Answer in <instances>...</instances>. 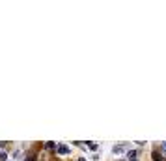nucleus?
I'll return each instance as SVG.
<instances>
[{
    "label": "nucleus",
    "mask_w": 166,
    "mask_h": 161,
    "mask_svg": "<svg viewBox=\"0 0 166 161\" xmlns=\"http://www.w3.org/2000/svg\"><path fill=\"white\" fill-rule=\"evenodd\" d=\"M56 150H58V154H62V156L69 154V148H67V146H63V144H58V146H56Z\"/></svg>",
    "instance_id": "obj_1"
},
{
    "label": "nucleus",
    "mask_w": 166,
    "mask_h": 161,
    "mask_svg": "<svg viewBox=\"0 0 166 161\" xmlns=\"http://www.w3.org/2000/svg\"><path fill=\"white\" fill-rule=\"evenodd\" d=\"M153 159H155V161H162V157H161L159 152H153Z\"/></svg>",
    "instance_id": "obj_2"
},
{
    "label": "nucleus",
    "mask_w": 166,
    "mask_h": 161,
    "mask_svg": "<svg viewBox=\"0 0 166 161\" xmlns=\"http://www.w3.org/2000/svg\"><path fill=\"white\" fill-rule=\"evenodd\" d=\"M119 152H123V146H116L114 148V154H119Z\"/></svg>",
    "instance_id": "obj_3"
},
{
    "label": "nucleus",
    "mask_w": 166,
    "mask_h": 161,
    "mask_svg": "<svg viewBox=\"0 0 166 161\" xmlns=\"http://www.w3.org/2000/svg\"><path fill=\"white\" fill-rule=\"evenodd\" d=\"M8 159V156H6V152H0V161H6Z\"/></svg>",
    "instance_id": "obj_4"
},
{
    "label": "nucleus",
    "mask_w": 166,
    "mask_h": 161,
    "mask_svg": "<svg viewBox=\"0 0 166 161\" xmlns=\"http://www.w3.org/2000/svg\"><path fill=\"white\" fill-rule=\"evenodd\" d=\"M162 154L166 156V143H162Z\"/></svg>",
    "instance_id": "obj_5"
},
{
    "label": "nucleus",
    "mask_w": 166,
    "mask_h": 161,
    "mask_svg": "<svg viewBox=\"0 0 166 161\" xmlns=\"http://www.w3.org/2000/svg\"><path fill=\"white\" fill-rule=\"evenodd\" d=\"M79 161H84V159H79Z\"/></svg>",
    "instance_id": "obj_6"
}]
</instances>
